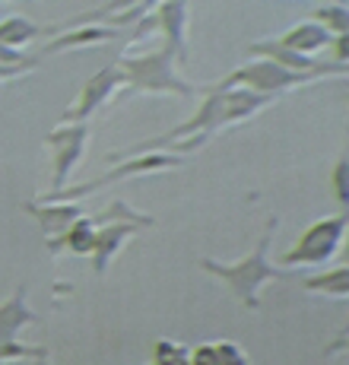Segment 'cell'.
I'll list each match as a JSON object with an SVG mask.
<instances>
[{
	"label": "cell",
	"mask_w": 349,
	"mask_h": 365,
	"mask_svg": "<svg viewBox=\"0 0 349 365\" xmlns=\"http://www.w3.org/2000/svg\"><path fill=\"white\" fill-rule=\"evenodd\" d=\"M169 58L172 54H152V58H140V61H127V70H130V80L137 86H146V89H178V93H194L187 83H178L172 76V67H169Z\"/></svg>",
	"instance_id": "3957f363"
},
{
	"label": "cell",
	"mask_w": 349,
	"mask_h": 365,
	"mask_svg": "<svg viewBox=\"0 0 349 365\" xmlns=\"http://www.w3.org/2000/svg\"><path fill=\"white\" fill-rule=\"evenodd\" d=\"M305 289H324L330 296H346V267H340V273H330V277H318V279H308Z\"/></svg>",
	"instance_id": "8fae6325"
},
{
	"label": "cell",
	"mask_w": 349,
	"mask_h": 365,
	"mask_svg": "<svg viewBox=\"0 0 349 365\" xmlns=\"http://www.w3.org/2000/svg\"><path fill=\"white\" fill-rule=\"evenodd\" d=\"M23 296H26V289L19 286L16 296H13L10 302H4V305H0V346L13 343V336H16L19 327L29 324V321H35V314L23 305Z\"/></svg>",
	"instance_id": "8992f818"
},
{
	"label": "cell",
	"mask_w": 349,
	"mask_h": 365,
	"mask_svg": "<svg viewBox=\"0 0 349 365\" xmlns=\"http://www.w3.org/2000/svg\"><path fill=\"white\" fill-rule=\"evenodd\" d=\"M134 232V226H111L108 232H99L93 242V251H95V270L105 273V267H108L111 255H115L118 248H121V242Z\"/></svg>",
	"instance_id": "ba28073f"
},
{
	"label": "cell",
	"mask_w": 349,
	"mask_h": 365,
	"mask_svg": "<svg viewBox=\"0 0 349 365\" xmlns=\"http://www.w3.org/2000/svg\"><path fill=\"white\" fill-rule=\"evenodd\" d=\"M311 76L296 73L289 67H276V64H257V67H244L239 73H232V80H226L222 86H235V83H248L257 93L261 89H283V86H296V83H305Z\"/></svg>",
	"instance_id": "277c9868"
},
{
	"label": "cell",
	"mask_w": 349,
	"mask_h": 365,
	"mask_svg": "<svg viewBox=\"0 0 349 365\" xmlns=\"http://www.w3.org/2000/svg\"><path fill=\"white\" fill-rule=\"evenodd\" d=\"M191 365H219V353L216 346H197L191 356Z\"/></svg>",
	"instance_id": "5bb4252c"
},
{
	"label": "cell",
	"mask_w": 349,
	"mask_h": 365,
	"mask_svg": "<svg viewBox=\"0 0 349 365\" xmlns=\"http://www.w3.org/2000/svg\"><path fill=\"white\" fill-rule=\"evenodd\" d=\"M216 353H219V365H248L244 349L235 343H216Z\"/></svg>",
	"instance_id": "4fadbf2b"
},
{
	"label": "cell",
	"mask_w": 349,
	"mask_h": 365,
	"mask_svg": "<svg viewBox=\"0 0 349 365\" xmlns=\"http://www.w3.org/2000/svg\"><path fill=\"white\" fill-rule=\"evenodd\" d=\"M51 143L61 146L58 153V168H54V185H61V181L67 178V172L73 168V163L80 159V150L83 143H86V128H76V130H67V133H51Z\"/></svg>",
	"instance_id": "52a82bcc"
},
{
	"label": "cell",
	"mask_w": 349,
	"mask_h": 365,
	"mask_svg": "<svg viewBox=\"0 0 349 365\" xmlns=\"http://www.w3.org/2000/svg\"><path fill=\"white\" fill-rule=\"evenodd\" d=\"M327 41V32L321 29V26L314 23H305L298 26L296 32H289L283 41H279V48H289V51H314V48H321Z\"/></svg>",
	"instance_id": "9c48e42d"
},
{
	"label": "cell",
	"mask_w": 349,
	"mask_h": 365,
	"mask_svg": "<svg viewBox=\"0 0 349 365\" xmlns=\"http://www.w3.org/2000/svg\"><path fill=\"white\" fill-rule=\"evenodd\" d=\"M340 200H346V163H340Z\"/></svg>",
	"instance_id": "9a60e30c"
},
{
	"label": "cell",
	"mask_w": 349,
	"mask_h": 365,
	"mask_svg": "<svg viewBox=\"0 0 349 365\" xmlns=\"http://www.w3.org/2000/svg\"><path fill=\"white\" fill-rule=\"evenodd\" d=\"M0 76H4V67H0Z\"/></svg>",
	"instance_id": "e0dca14e"
},
{
	"label": "cell",
	"mask_w": 349,
	"mask_h": 365,
	"mask_svg": "<svg viewBox=\"0 0 349 365\" xmlns=\"http://www.w3.org/2000/svg\"><path fill=\"white\" fill-rule=\"evenodd\" d=\"M274 229H276V220H270V226H267V232H264L261 245H257V251L248 257V261H241L235 267L216 264V261H204V270H209V273H216V277L226 279V283L244 299V305H248V308H257V289H261L267 279L279 277V270L270 264V257H267L270 242H274Z\"/></svg>",
	"instance_id": "6da1fadb"
},
{
	"label": "cell",
	"mask_w": 349,
	"mask_h": 365,
	"mask_svg": "<svg viewBox=\"0 0 349 365\" xmlns=\"http://www.w3.org/2000/svg\"><path fill=\"white\" fill-rule=\"evenodd\" d=\"M6 29H0V41H26L32 38L35 29L29 23H23V19H13V23H4Z\"/></svg>",
	"instance_id": "7c38bea8"
},
{
	"label": "cell",
	"mask_w": 349,
	"mask_h": 365,
	"mask_svg": "<svg viewBox=\"0 0 349 365\" xmlns=\"http://www.w3.org/2000/svg\"><path fill=\"white\" fill-rule=\"evenodd\" d=\"M35 216L41 220V229L45 232H67L70 222L80 220V210L67 207V210H35Z\"/></svg>",
	"instance_id": "30bf717a"
},
{
	"label": "cell",
	"mask_w": 349,
	"mask_h": 365,
	"mask_svg": "<svg viewBox=\"0 0 349 365\" xmlns=\"http://www.w3.org/2000/svg\"><path fill=\"white\" fill-rule=\"evenodd\" d=\"M121 80H124V76L118 73L115 67H105L99 76H93V80L86 83V89H83V96H80V105H76V108H70L67 118H86L89 111H95L105 99H108V93H111V89H115Z\"/></svg>",
	"instance_id": "5b68a950"
},
{
	"label": "cell",
	"mask_w": 349,
	"mask_h": 365,
	"mask_svg": "<svg viewBox=\"0 0 349 365\" xmlns=\"http://www.w3.org/2000/svg\"><path fill=\"white\" fill-rule=\"evenodd\" d=\"M38 365H48V362H45V359H41V362H38Z\"/></svg>",
	"instance_id": "2e32d148"
},
{
	"label": "cell",
	"mask_w": 349,
	"mask_h": 365,
	"mask_svg": "<svg viewBox=\"0 0 349 365\" xmlns=\"http://www.w3.org/2000/svg\"><path fill=\"white\" fill-rule=\"evenodd\" d=\"M346 229V216H330V220H321L318 226H311L308 232L302 235V242L286 255V267H296V264H321L333 255L337 242L343 238Z\"/></svg>",
	"instance_id": "7a4b0ae2"
}]
</instances>
